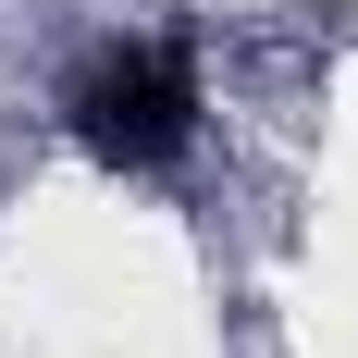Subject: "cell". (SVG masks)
I'll list each match as a JSON object with an SVG mask.
<instances>
[{
	"label": "cell",
	"mask_w": 358,
	"mask_h": 358,
	"mask_svg": "<svg viewBox=\"0 0 358 358\" xmlns=\"http://www.w3.org/2000/svg\"><path fill=\"white\" fill-rule=\"evenodd\" d=\"M62 124H74V148L99 173H173L185 136H198V74L161 37H111L99 62L62 87Z\"/></svg>",
	"instance_id": "1"
}]
</instances>
